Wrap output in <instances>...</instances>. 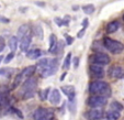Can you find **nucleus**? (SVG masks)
<instances>
[{"instance_id":"nucleus-26","label":"nucleus","mask_w":124,"mask_h":120,"mask_svg":"<svg viewBox=\"0 0 124 120\" xmlns=\"http://www.w3.org/2000/svg\"><path fill=\"white\" fill-rule=\"evenodd\" d=\"M13 57H14V52H10L9 54L7 55V56L5 57V60H3V62H5V64H9L10 62L13 60Z\"/></svg>"},{"instance_id":"nucleus-12","label":"nucleus","mask_w":124,"mask_h":120,"mask_svg":"<svg viewBox=\"0 0 124 120\" xmlns=\"http://www.w3.org/2000/svg\"><path fill=\"white\" fill-rule=\"evenodd\" d=\"M49 103H51L52 105H58L59 103H61V93H59L58 89H53L51 92V94H49Z\"/></svg>"},{"instance_id":"nucleus-2","label":"nucleus","mask_w":124,"mask_h":120,"mask_svg":"<svg viewBox=\"0 0 124 120\" xmlns=\"http://www.w3.org/2000/svg\"><path fill=\"white\" fill-rule=\"evenodd\" d=\"M89 92L93 95H100V96L109 97L111 95V88L108 83L102 80H96L92 82L89 86Z\"/></svg>"},{"instance_id":"nucleus-7","label":"nucleus","mask_w":124,"mask_h":120,"mask_svg":"<svg viewBox=\"0 0 124 120\" xmlns=\"http://www.w3.org/2000/svg\"><path fill=\"white\" fill-rule=\"evenodd\" d=\"M90 62L91 64H98V65H107V64L110 63V57L105 53L102 52H97L96 54L91 55L90 57Z\"/></svg>"},{"instance_id":"nucleus-21","label":"nucleus","mask_w":124,"mask_h":120,"mask_svg":"<svg viewBox=\"0 0 124 120\" xmlns=\"http://www.w3.org/2000/svg\"><path fill=\"white\" fill-rule=\"evenodd\" d=\"M70 63H71V53H68L65 57V61H64L63 67L64 69H68L70 67Z\"/></svg>"},{"instance_id":"nucleus-29","label":"nucleus","mask_w":124,"mask_h":120,"mask_svg":"<svg viewBox=\"0 0 124 120\" xmlns=\"http://www.w3.org/2000/svg\"><path fill=\"white\" fill-rule=\"evenodd\" d=\"M0 22H1V23H9L10 19H8V18H6V17H3V16H0Z\"/></svg>"},{"instance_id":"nucleus-9","label":"nucleus","mask_w":124,"mask_h":120,"mask_svg":"<svg viewBox=\"0 0 124 120\" xmlns=\"http://www.w3.org/2000/svg\"><path fill=\"white\" fill-rule=\"evenodd\" d=\"M62 92L64 95L68 97V100H75V96H76V90L75 87L71 86V85H65V86H62Z\"/></svg>"},{"instance_id":"nucleus-27","label":"nucleus","mask_w":124,"mask_h":120,"mask_svg":"<svg viewBox=\"0 0 124 120\" xmlns=\"http://www.w3.org/2000/svg\"><path fill=\"white\" fill-rule=\"evenodd\" d=\"M5 47H6L5 40H3V38H1V36H0V53H1L3 50H5Z\"/></svg>"},{"instance_id":"nucleus-34","label":"nucleus","mask_w":124,"mask_h":120,"mask_svg":"<svg viewBox=\"0 0 124 120\" xmlns=\"http://www.w3.org/2000/svg\"><path fill=\"white\" fill-rule=\"evenodd\" d=\"M123 19H124V16H123Z\"/></svg>"},{"instance_id":"nucleus-17","label":"nucleus","mask_w":124,"mask_h":120,"mask_svg":"<svg viewBox=\"0 0 124 120\" xmlns=\"http://www.w3.org/2000/svg\"><path fill=\"white\" fill-rule=\"evenodd\" d=\"M120 28V23L117 21H111L108 23V26H107V32L108 33H114L116 32L117 30H119Z\"/></svg>"},{"instance_id":"nucleus-22","label":"nucleus","mask_w":124,"mask_h":120,"mask_svg":"<svg viewBox=\"0 0 124 120\" xmlns=\"http://www.w3.org/2000/svg\"><path fill=\"white\" fill-rule=\"evenodd\" d=\"M82 11L86 14H92L94 12V6L93 5H86L82 7Z\"/></svg>"},{"instance_id":"nucleus-5","label":"nucleus","mask_w":124,"mask_h":120,"mask_svg":"<svg viewBox=\"0 0 124 120\" xmlns=\"http://www.w3.org/2000/svg\"><path fill=\"white\" fill-rule=\"evenodd\" d=\"M53 118H54L53 112H51L47 108H43V107L35 109L34 113H33L34 120H53Z\"/></svg>"},{"instance_id":"nucleus-6","label":"nucleus","mask_w":124,"mask_h":120,"mask_svg":"<svg viewBox=\"0 0 124 120\" xmlns=\"http://www.w3.org/2000/svg\"><path fill=\"white\" fill-rule=\"evenodd\" d=\"M87 104L91 108H101L107 104V97L100 96V95H92L88 98Z\"/></svg>"},{"instance_id":"nucleus-28","label":"nucleus","mask_w":124,"mask_h":120,"mask_svg":"<svg viewBox=\"0 0 124 120\" xmlns=\"http://www.w3.org/2000/svg\"><path fill=\"white\" fill-rule=\"evenodd\" d=\"M66 43H67L68 45L73 44V43H74V38H73V36H70V35H66Z\"/></svg>"},{"instance_id":"nucleus-11","label":"nucleus","mask_w":124,"mask_h":120,"mask_svg":"<svg viewBox=\"0 0 124 120\" xmlns=\"http://www.w3.org/2000/svg\"><path fill=\"white\" fill-rule=\"evenodd\" d=\"M90 73L96 77H103V75H104L103 66L98 65V64H91L90 65Z\"/></svg>"},{"instance_id":"nucleus-8","label":"nucleus","mask_w":124,"mask_h":120,"mask_svg":"<svg viewBox=\"0 0 124 120\" xmlns=\"http://www.w3.org/2000/svg\"><path fill=\"white\" fill-rule=\"evenodd\" d=\"M88 120H100L103 117V111L100 108H92L86 113Z\"/></svg>"},{"instance_id":"nucleus-15","label":"nucleus","mask_w":124,"mask_h":120,"mask_svg":"<svg viewBox=\"0 0 124 120\" xmlns=\"http://www.w3.org/2000/svg\"><path fill=\"white\" fill-rule=\"evenodd\" d=\"M36 68H38V67H36L35 65L28 66V67L24 68V69L20 74L22 75V77H23V78H30V77H32L33 74L36 72Z\"/></svg>"},{"instance_id":"nucleus-30","label":"nucleus","mask_w":124,"mask_h":120,"mask_svg":"<svg viewBox=\"0 0 124 120\" xmlns=\"http://www.w3.org/2000/svg\"><path fill=\"white\" fill-rule=\"evenodd\" d=\"M85 32H86V28H82L81 30H80V32H78L77 36H78V38H82V36H84V34H85Z\"/></svg>"},{"instance_id":"nucleus-24","label":"nucleus","mask_w":124,"mask_h":120,"mask_svg":"<svg viewBox=\"0 0 124 120\" xmlns=\"http://www.w3.org/2000/svg\"><path fill=\"white\" fill-rule=\"evenodd\" d=\"M49 88H46V89H43V90H41L40 92V98H41V100H46L47 98H48V93H49Z\"/></svg>"},{"instance_id":"nucleus-3","label":"nucleus","mask_w":124,"mask_h":120,"mask_svg":"<svg viewBox=\"0 0 124 120\" xmlns=\"http://www.w3.org/2000/svg\"><path fill=\"white\" fill-rule=\"evenodd\" d=\"M36 79L34 77H30L26 78L25 82L23 83L21 88V93H22V97L23 99H29L32 98L35 94V88H36Z\"/></svg>"},{"instance_id":"nucleus-18","label":"nucleus","mask_w":124,"mask_h":120,"mask_svg":"<svg viewBox=\"0 0 124 120\" xmlns=\"http://www.w3.org/2000/svg\"><path fill=\"white\" fill-rule=\"evenodd\" d=\"M18 42H19V39L18 36H11L9 39V42H8V45H9L10 50H11V52H14L18 47Z\"/></svg>"},{"instance_id":"nucleus-14","label":"nucleus","mask_w":124,"mask_h":120,"mask_svg":"<svg viewBox=\"0 0 124 120\" xmlns=\"http://www.w3.org/2000/svg\"><path fill=\"white\" fill-rule=\"evenodd\" d=\"M29 34H30V26H29L28 24H22V26H20V28L18 29V34H16L19 41L22 40L24 36L29 35Z\"/></svg>"},{"instance_id":"nucleus-32","label":"nucleus","mask_w":124,"mask_h":120,"mask_svg":"<svg viewBox=\"0 0 124 120\" xmlns=\"http://www.w3.org/2000/svg\"><path fill=\"white\" fill-rule=\"evenodd\" d=\"M89 24L88 22V19H84V22H82V28H87V26Z\"/></svg>"},{"instance_id":"nucleus-10","label":"nucleus","mask_w":124,"mask_h":120,"mask_svg":"<svg viewBox=\"0 0 124 120\" xmlns=\"http://www.w3.org/2000/svg\"><path fill=\"white\" fill-rule=\"evenodd\" d=\"M109 74L112 78H123L124 77V69L121 66H112L109 69Z\"/></svg>"},{"instance_id":"nucleus-33","label":"nucleus","mask_w":124,"mask_h":120,"mask_svg":"<svg viewBox=\"0 0 124 120\" xmlns=\"http://www.w3.org/2000/svg\"><path fill=\"white\" fill-rule=\"evenodd\" d=\"M2 60H3V56H2V55H0V63L2 62Z\"/></svg>"},{"instance_id":"nucleus-19","label":"nucleus","mask_w":124,"mask_h":120,"mask_svg":"<svg viewBox=\"0 0 124 120\" xmlns=\"http://www.w3.org/2000/svg\"><path fill=\"white\" fill-rule=\"evenodd\" d=\"M120 112L119 111H115V110H109L108 112H107V118H108L109 120H117L120 118Z\"/></svg>"},{"instance_id":"nucleus-4","label":"nucleus","mask_w":124,"mask_h":120,"mask_svg":"<svg viewBox=\"0 0 124 120\" xmlns=\"http://www.w3.org/2000/svg\"><path fill=\"white\" fill-rule=\"evenodd\" d=\"M103 46L108 50L109 52L113 54H120L124 51V44L120 41L113 40L111 38H104L103 39Z\"/></svg>"},{"instance_id":"nucleus-25","label":"nucleus","mask_w":124,"mask_h":120,"mask_svg":"<svg viewBox=\"0 0 124 120\" xmlns=\"http://www.w3.org/2000/svg\"><path fill=\"white\" fill-rule=\"evenodd\" d=\"M68 22L67 20H64L61 19V18H55V23L57 24L58 26H68Z\"/></svg>"},{"instance_id":"nucleus-1","label":"nucleus","mask_w":124,"mask_h":120,"mask_svg":"<svg viewBox=\"0 0 124 120\" xmlns=\"http://www.w3.org/2000/svg\"><path fill=\"white\" fill-rule=\"evenodd\" d=\"M38 67L40 68L42 77L46 78L54 75L58 69V61L56 59H42L38 63Z\"/></svg>"},{"instance_id":"nucleus-31","label":"nucleus","mask_w":124,"mask_h":120,"mask_svg":"<svg viewBox=\"0 0 124 120\" xmlns=\"http://www.w3.org/2000/svg\"><path fill=\"white\" fill-rule=\"evenodd\" d=\"M78 65H79V59H78V57H76V59L74 60V67L77 68Z\"/></svg>"},{"instance_id":"nucleus-20","label":"nucleus","mask_w":124,"mask_h":120,"mask_svg":"<svg viewBox=\"0 0 124 120\" xmlns=\"http://www.w3.org/2000/svg\"><path fill=\"white\" fill-rule=\"evenodd\" d=\"M111 109H112V110H115V111H119L120 112V111L123 110V105L120 104L119 101L114 100V101L111 103Z\"/></svg>"},{"instance_id":"nucleus-16","label":"nucleus","mask_w":124,"mask_h":120,"mask_svg":"<svg viewBox=\"0 0 124 120\" xmlns=\"http://www.w3.org/2000/svg\"><path fill=\"white\" fill-rule=\"evenodd\" d=\"M43 55V52L40 49H33L26 52V56L30 60H38Z\"/></svg>"},{"instance_id":"nucleus-13","label":"nucleus","mask_w":124,"mask_h":120,"mask_svg":"<svg viewBox=\"0 0 124 120\" xmlns=\"http://www.w3.org/2000/svg\"><path fill=\"white\" fill-rule=\"evenodd\" d=\"M31 42H32V36H31V34L24 36L22 40H20V50H21L22 52H28Z\"/></svg>"},{"instance_id":"nucleus-23","label":"nucleus","mask_w":124,"mask_h":120,"mask_svg":"<svg viewBox=\"0 0 124 120\" xmlns=\"http://www.w3.org/2000/svg\"><path fill=\"white\" fill-rule=\"evenodd\" d=\"M34 34H35V36H39L40 39L43 38V30H42V28H41V26L36 24V26H34Z\"/></svg>"}]
</instances>
